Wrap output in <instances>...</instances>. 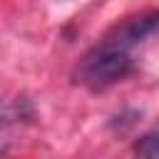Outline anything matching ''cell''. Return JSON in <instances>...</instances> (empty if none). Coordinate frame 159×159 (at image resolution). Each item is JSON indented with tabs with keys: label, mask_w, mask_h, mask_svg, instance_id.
Listing matches in <instances>:
<instances>
[{
	"label": "cell",
	"mask_w": 159,
	"mask_h": 159,
	"mask_svg": "<svg viewBox=\"0 0 159 159\" xmlns=\"http://www.w3.org/2000/svg\"><path fill=\"white\" fill-rule=\"evenodd\" d=\"M134 67L137 65H134L132 50L102 37L77 60L72 70V82L89 92H104L119 84L122 80H127L134 72Z\"/></svg>",
	"instance_id": "6da1fadb"
},
{
	"label": "cell",
	"mask_w": 159,
	"mask_h": 159,
	"mask_svg": "<svg viewBox=\"0 0 159 159\" xmlns=\"http://www.w3.org/2000/svg\"><path fill=\"white\" fill-rule=\"evenodd\" d=\"M35 112H32V104L25 99V97H15V99H10L7 104H2L0 107V122L2 124H7V122H20L22 117H32Z\"/></svg>",
	"instance_id": "7a4b0ae2"
},
{
	"label": "cell",
	"mask_w": 159,
	"mask_h": 159,
	"mask_svg": "<svg viewBox=\"0 0 159 159\" xmlns=\"http://www.w3.org/2000/svg\"><path fill=\"white\" fill-rule=\"evenodd\" d=\"M132 152L134 154H139V157H157V132L152 129V132H147V134H142V137H137V142H134V147H132Z\"/></svg>",
	"instance_id": "3957f363"
}]
</instances>
